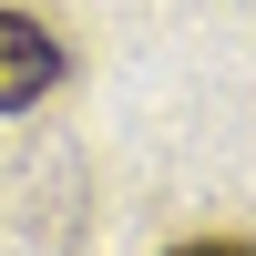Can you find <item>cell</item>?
<instances>
[{
  "instance_id": "cell-2",
  "label": "cell",
  "mask_w": 256,
  "mask_h": 256,
  "mask_svg": "<svg viewBox=\"0 0 256 256\" xmlns=\"http://www.w3.org/2000/svg\"><path fill=\"white\" fill-rule=\"evenodd\" d=\"M174 256H246L236 236H195V246H174Z\"/></svg>"
},
{
  "instance_id": "cell-1",
  "label": "cell",
  "mask_w": 256,
  "mask_h": 256,
  "mask_svg": "<svg viewBox=\"0 0 256 256\" xmlns=\"http://www.w3.org/2000/svg\"><path fill=\"white\" fill-rule=\"evenodd\" d=\"M52 82H62V41L31 10H0V113H31Z\"/></svg>"
}]
</instances>
